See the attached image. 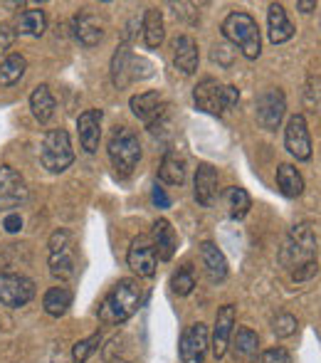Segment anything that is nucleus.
<instances>
[{"label":"nucleus","instance_id":"4468645a","mask_svg":"<svg viewBox=\"0 0 321 363\" xmlns=\"http://www.w3.org/2000/svg\"><path fill=\"white\" fill-rule=\"evenodd\" d=\"M72 30H74V38L84 48H96L104 40V20H99V15L89 13V10H81V13L74 15Z\"/></svg>","mask_w":321,"mask_h":363},{"label":"nucleus","instance_id":"79ce46f5","mask_svg":"<svg viewBox=\"0 0 321 363\" xmlns=\"http://www.w3.org/2000/svg\"><path fill=\"white\" fill-rule=\"evenodd\" d=\"M109 363H129V361H124V359H116V361H109Z\"/></svg>","mask_w":321,"mask_h":363},{"label":"nucleus","instance_id":"f8f14e48","mask_svg":"<svg viewBox=\"0 0 321 363\" xmlns=\"http://www.w3.org/2000/svg\"><path fill=\"white\" fill-rule=\"evenodd\" d=\"M235 319H237V311L232 304H225L218 309L215 329H213V341H210V349L215 359H223L227 354V346L232 341V329H235Z\"/></svg>","mask_w":321,"mask_h":363},{"label":"nucleus","instance_id":"2eb2a0df","mask_svg":"<svg viewBox=\"0 0 321 363\" xmlns=\"http://www.w3.org/2000/svg\"><path fill=\"white\" fill-rule=\"evenodd\" d=\"M220 176H218V168H213L210 163H201L196 171V201L201 203L203 208H213L220 196Z\"/></svg>","mask_w":321,"mask_h":363},{"label":"nucleus","instance_id":"58836bf2","mask_svg":"<svg viewBox=\"0 0 321 363\" xmlns=\"http://www.w3.org/2000/svg\"><path fill=\"white\" fill-rule=\"evenodd\" d=\"M3 228L8 230V233H20V228H23V218H20V213H8L3 220Z\"/></svg>","mask_w":321,"mask_h":363},{"label":"nucleus","instance_id":"f03ea898","mask_svg":"<svg viewBox=\"0 0 321 363\" xmlns=\"http://www.w3.org/2000/svg\"><path fill=\"white\" fill-rule=\"evenodd\" d=\"M223 35H225L227 43H232L235 48H240V52L247 60H257L262 52V40H259V28L257 20L249 13L235 10L225 18L223 23Z\"/></svg>","mask_w":321,"mask_h":363},{"label":"nucleus","instance_id":"a19ab883","mask_svg":"<svg viewBox=\"0 0 321 363\" xmlns=\"http://www.w3.org/2000/svg\"><path fill=\"white\" fill-rule=\"evenodd\" d=\"M297 8L302 10V13H312V10L317 8V3H314V0H299Z\"/></svg>","mask_w":321,"mask_h":363},{"label":"nucleus","instance_id":"b1692460","mask_svg":"<svg viewBox=\"0 0 321 363\" xmlns=\"http://www.w3.org/2000/svg\"><path fill=\"white\" fill-rule=\"evenodd\" d=\"M30 109H33V116L40 121V124H47V121L55 116L57 101H55V96L47 84H40L33 89V94H30Z\"/></svg>","mask_w":321,"mask_h":363},{"label":"nucleus","instance_id":"ddd939ff","mask_svg":"<svg viewBox=\"0 0 321 363\" xmlns=\"http://www.w3.org/2000/svg\"><path fill=\"white\" fill-rule=\"evenodd\" d=\"M193 101L201 111L213 116L223 114V84L215 79V77H205L196 84L193 89Z\"/></svg>","mask_w":321,"mask_h":363},{"label":"nucleus","instance_id":"7ed1b4c3","mask_svg":"<svg viewBox=\"0 0 321 363\" xmlns=\"http://www.w3.org/2000/svg\"><path fill=\"white\" fill-rule=\"evenodd\" d=\"M279 262L287 269H292V272L302 269L304 264L317 262V238H314L309 225H294L292 233L287 235V240L282 245Z\"/></svg>","mask_w":321,"mask_h":363},{"label":"nucleus","instance_id":"0eeeda50","mask_svg":"<svg viewBox=\"0 0 321 363\" xmlns=\"http://www.w3.org/2000/svg\"><path fill=\"white\" fill-rule=\"evenodd\" d=\"M35 296V284L25 274L0 272V304L8 309H20Z\"/></svg>","mask_w":321,"mask_h":363},{"label":"nucleus","instance_id":"aec40b11","mask_svg":"<svg viewBox=\"0 0 321 363\" xmlns=\"http://www.w3.org/2000/svg\"><path fill=\"white\" fill-rule=\"evenodd\" d=\"M267 30H269V40H272L274 45H282V43H287V40H292V38H294V25L289 23L284 5H279V3H272V5H269V13H267Z\"/></svg>","mask_w":321,"mask_h":363},{"label":"nucleus","instance_id":"9d476101","mask_svg":"<svg viewBox=\"0 0 321 363\" xmlns=\"http://www.w3.org/2000/svg\"><path fill=\"white\" fill-rule=\"evenodd\" d=\"M287 99L282 89H264L257 96V124L267 131H274L284 119Z\"/></svg>","mask_w":321,"mask_h":363},{"label":"nucleus","instance_id":"c756f323","mask_svg":"<svg viewBox=\"0 0 321 363\" xmlns=\"http://www.w3.org/2000/svg\"><path fill=\"white\" fill-rule=\"evenodd\" d=\"M45 30H47V15H45V10L33 8V10H25V13L18 18V30H15V33L30 35V38H40Z\"/></svg>","mask_w":321,"mask_h":363},{"label":"nucleus","instance_id":"1a4fd4ad","mask_svg":"<svg viewBox=\"0 0 321 363\" xmlns=\"http://www.w3.org/2000/svg\"><path fill=\"white\" fill-rule=\"evenodd\" d=\"M126 262L139 277H154L156 264H159V255H156L154 240L149 235H139L131 240V247L126 252Z\"/></svg>","mask_w":321,"mask_h":363},{"label":"nucleus","instance_id":"bb28decb","mask_svg":"<svg viewBox=\"0 0 321 363\" xmlns=\"http://www.w3.org/2000/svg\"><path fill=\"white\" fill-rule=\"evenodd\" d=\"M43 306H45V311H47L50 316H55V319L64 316L69 311V306H72V289L64 287V284L47 289V291H45Z\"/></svg>","mask_w":321,"mask_h":363},{"label":"nucleus","instance_id":"393cba45","mask_svg":"<svg viewBox=\"0 0 321 363\" xmlns=\"http://www.w3.org/2000/svg\"><path fill=\"white\" fill-rule=\"evenodd\" d=\"M188 176V166H186V158L181 156L178 151H168L161 161L159 168V178L168 186H181Z\"/></svg>","mask_w":321,"mask_h":363},{"label":"nucleus","instance_id":"f704fd0d","mask_svg":"<svg viewBox=\"0 0 321 363\" xmlns=\"http://www.w3.org/2000/svg\"><path fill=\"white\" fill-rule=\"evenodd\" d=\"M272 331L277 339H289L297 334V316L292 314H277L272 319Z\"/></svg>","mask_w":321,"mask_h":363},{"label":"nucleus","instance_id":"dca6fc26","mask_svg":"<svg viewBox=\"0 0 321 363\" xmlns=\"http://www.w3.org/2000/svg\"><path fill=\"white\" fill-rule=\"evenodd\" d=\"M101 109H86L79 114L77 119V131H79V141L81 148L86 153H94L99 148V139H101Z\"/></svg>","mask_w":321,"mask_h":363},{"label":"nucleus","instance_id":"cd10ccee","mask_svg":"<svg viewBox=\"0 0 321 363\" xmlns=\"http://www.w3.org/2000/svg\"><path fill=\"white\" fill-rule=\"evenodd\" d=\"M277 188L282 196L287 198H299L304 193V178L299 176V171L289 163H282L277 168Z\"/></svg>","mask_w":321,"mask_h":363},{"label":"nucleus","instance_id":"473e14b6","mask_svg":"<svg viewBox=\"0 0 321 363\" xmlns=\"http://www.w3.org/2000/svg\"><path fill=\"white\" fill-rule=\"evenodd\" d=\"M193 287H196V274H193V267L191 264H183L178 272H173L171 277V289L173 294L178 296H188L193 291Z\"/></svg>","mask_w":321,"mask_h":363},{"label":"nucleus","instance_id":"20e7f679","mask_svg":"<svg viewBox=\"0 0 321 363\" xmlns=\"http://www.w3.org/2000/svg\"><path fill=\"white\" fill-rule=\"evenodd\" d=\"M106 151H109V161L119 178H129L141 161V141H139V136L131 129H126V126H116Z\"/></svg>","mask_w":321,"mask_h":363},{"label":"nucleus","instance_id":"a211bd4d","mask_svg":"<svg viewBox=\"0 0 321 363\" xmlns=\"http://www.w3.org/2000/svg\"><path fill=\"white\" fill-rule=\"evenodd\" d=\"M201 62V52H198V43L191 35H181L173 43V65L181 69L183 74H193Z\"/></svg>","mask_w":321,"mask_h":363},{"label":"nucleus","instance_id":"72a5a7b5","mask_svg":"<svg viewBox=\"0 0 321 363\" xmlns=\"http://www.w3.org/2000/svg\"><path fill=\"white\" fill-rule=\"evenodd\" d=\"M99 344H101L99 331H96V334H91V336H86V339L77 341V344H74V349H72V363H86Z\"/></svg>","mask_w":321,"mask_h":363},{"label":"nucleus","instance_id":"2f4dec72","mask_svg":"<svg viewBox=\"0 0 321 363\" xmlns=\"http://www.w3.org/2000/svg\"><path fill=\"white\" fill-rule=\"evenodd\" d=\"M225 206H227V216L232 220H242L252 208V201H249V193L240 186L227 188L225 193Z\"/></svg>","mask_w":321,"mask_h":363},{"label":"nucleus","instance_id":"4be33fe9","mask_svg":"<svg viewBox=\"0 0 321 363\" xmlns=\"http://www.w3.org/2000/svg\"><path fill=\"white\" fill-rule=\"evenodd\" d=\"M129 106H131V111H134V114L139 116V119L144 121L146 126H149L151 121H154L156 116L161 114V109H163V99H161L159 91H144V94L131 96Z\"/></svg>","mask_w":321,"mask_h":363},{"label":"nucleus","instance_id":"9b49d317","mask_svg":"<svg viewBox=\"0 0 321 363\" xmlns=\"http://www.w3.org/2000/svg\"><path fill=\"white\" fill-rule=\"evenodd\" d=\"M284 146L292 153L297 161H309L312 158V136H309L307 119L302 114H294L287 121V129H284Z\"/></svg>","mask_w":321,"mask_h":363},{"label":"nucleus","instance_id":"f3484780","mask_svg":"<svg viewBox=\"0 0 321 363\" xmlns=\"http://www.w3.org/2000/svg\"><path fill=\"white\" fill-rule=\"evenodd\" d=\"M134 62H136V55L129 50V45H119V50L114 52L111 57V82H114L116 89H126V86L134 82Z\"/></svg>","mask_w":321,"mask_h":363},{"label":"nucleus","instance_id":"6ab92c4d","mask_svg":"<svg viewBox=\"0 0 321 363\" xmlns=\"http://www.w3.org/2000/svg\"><path fill=\"white\" fill-rule=\"evenodd\" d=\"M201 259L203 267H205V274L213 284H220L227 279V259L225 255L220 252V247L213 242H203L201 245Z\"/></svg>","mask_w":321,"mask_h":363},{"label":"nucleus","instance_id":"6e6552de","mask_svg":"<svg viewBox=\"0 0 321 363\" xmlns=\"http://www.w3.org/2000/svg\"><path fill=\"white\" fill-rule=\"evenodd\" d=\"M208 346H210V334H208L205 324H191L181 334L178 341V354H181L183 363H205Z\"/></svg>","mask_w":321,"mask_h":363},{"label":"nucleus","instance_id":"c9c22d12","mask_svg":"<svg viewBox=\"0 0 321 363\" xmlns=\"http://www.w3.org/2000/svg\"><path fill=\"white\" fill-rule=\"evenodd\" d=\"M259 363H292V356H289V351L282 349V346H274V349L264 351Z\"/></svg>","mask_w":321,"mask_h":363},{"label":"nucleus","instance_id":"423d86ee","mask_svg":"<svg viewBox=\"0 0 321 363\" xmlns=\"http://www.w3.org/2000/svg\"><path fill=\"white\" fill-rule=\"evenodd\" d=\"M77 259H74L72 238L67 230H55L50 235V274L60 282H67L74 277Z\"/></svg>","mask_w":321,"mask_h":363},{"label":"nucleus","instance_id":"a878e982","mask_svg":"<svg viewBox=\"0 0 321 363\" xmlns=\"http://www.w3.org/2000/svg\"><path fill=\"white\" fill-rule=\"evenodd\" d=\"M141 30H144V43L146 48L156 50L161 48L163 38H166V25H163V13L159 8H149L144 15V23H141Z\"/></svg>","mask_w":321,"mask_h":363},{"label":"nucleus","instance_id":"ea45409f","mask_svg":"<svg viewBox=\"0 0 321 363\" xmlns=\"http://www.w3.org/2000/svg\"><path fill=\"white\" fill-rule=\"evenodd\" d=\"M154 203H156L159 208H168V206H171V198L166 196V191H163V188L156 186V188H154Z\"/></svg>","mask_w":321,"mask_h":363},{"label":"nucleus","instance_id":"412c9836","mask_svg":"<svg viewBox=\"0 0 321 363\" xmlns=\"http://www.w3.org/2000/svg\"><path fill=\"white\" fill-rule=\"evenodd\" d=\"M25 181L15 168L0 166V203H18L25 198Z\"/></svg>","mask_w":321,"mask_h":363},{"label":"nucleus","instance_id":"5701e85b","mask_svg":"<svg viewBox=\"0 0 321 363\" xmlns=\"http://www.w3.org/2000/svg\"><path fill=\"white\" fill-rule=\"evenodd\" d=\"M176 245H178V238H176V230L168 220H156L154 223V247H156V255L163 262L176 255Z\"/></svg>","mask_w":321,"mask_h":363},{"label":"nucleus","instance_id":"7c9ffc66","mask_svg":"<svg viewBox=\"0 0 321 363\" xmlns=\"http://www.w3.org/2000/svg\"><path fill=\"white\" fill-rule=\"evenodd\" d=\"M25 69H28V60L23 55H8L0 65V84L3 86H15L20 79L25 77Z\"/></svg>","mask_w":321,"mask_h":363},{"label":"nucleus","instance_id":"e433bc0d","mask_svg":"<svg viewBox=\"0 0 321 363\" xmlns=\"http://www.w3.org/2000/svg\"><path fill=\"white\" fill-rule=\"evenodd\" d=\"M237 101H240V89H237V86H232V84L223 86V111L235 109Z\"/></svg>","mask_w":321,"mask_h":363},{"label":"nucleus","instance_id":"f257e3e1","mask_svg":"<svg viewBox=\"0 0 321 363\" xmlns=\"http://www.w3.org/2000/svg\"><path fill=\"white\" fill-rule=\"evenodd\" d=\"M141 301H144V287L139 279H119L101 301L99 319L104 324H124L139 311Z\"/></svg>","mask_w":321,"mask_h":363},{"label":"nucleus","instance_id":"4c0bfd02","mask_svg":"<svg viewBox=\"0 0 321 363\" xmlns=\"http://www.w3.org/2000/svg\"><path fill=\"white\" fill-rule=\"evenodd\" d=\"M15 30L10 28V25H5V23H0V52H5V50L10 48V45L15 43Z\"/></svg>","mask_w":321,"mask_h":363},{"label":"nucleus","instance_id":"c85d7f7f","mask_svg":"<svg viewBox=\"0 0 321 363\" xmlns=\"http://www.w3.org/2000/svg\"><path fill=\"white\" fill-rule=\"evenodd\" d=\"M232 354L235 359L242 361H254L259 354V339L252 329H237V334L232 336Z\"/></svg>","mask_w":321,"mask_h":363},{"label":"nucleus","instance_id":"39448f33","mask_svg":"<svg viewBox=\"0 0 321 363\" xmlns=\"http://www.w3.org/2000/svg\"><path fill=\"white\" fill-rule=\"evenodd\" d=\"M40 161L47 168L50 173H62L72 166L74 161V151H72V141L69 134L64 129H50L43 139L40 146Z\"/></svg>","mask_w":321,"mask_h":363}]
</instances>
